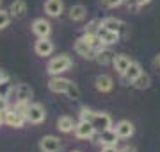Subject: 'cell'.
<instances>
[{
	"instance_id": "obj_1",
	"label": "cell",
	"mask_w": 160,
	"mask_h": 152,
	"mask_svg": "<svg viewBox=\"0 0 160 152\" xmlns=\"http://www.w3.org/2000/svg\"><path fill=\"white\" fill-rule=\"evenodd\" d=\"M48 90L53 91V93H64L68 95L69 99H80V90L78 86L75 84L73 81L69 79H64V77H59V75H52V79L48 81Z\"/></svg>"
},
{
	"instance_id": "obj_2",
	"label": "cell",
	"mask_w": 160,
	"mask_h": 152,
	"mask_svg": "<svg viewBox=\"0 0 160 152\" xmlns=\"http://www.w3.org/2000/svg\"><path fill=\"white\" fill-rule=\"evenodd\" d=\"M73 66V61L69 56L66 54H61V56H55V57H52L46 64V72L50 73V75H61L64 72H68L69 68Z\"/></svg>"
},
{
	"instance_id": "obj_3",
	"label": "cell",
	"mask_w": 160,
	"mask_h": 152,
	"mask_svg": "<svg viewBox=\"0 0 160 152\" xmlns=\"http://www.w3.org/2000/svg\"><path fill=\"white\" fill-rule=\"evenodd\" d=\"M25 118H27V122H29V123H34V125L43 123V122H45V118H46L45 107H43L41 104H38V102H30Z\"/></svg>"
},
{
	"instance_id": "obj_4",
	"label": "cell",
	"mask_w": 160,
	"mask_h": 152,
	"mask_svg": "<svg viewBox=\"0 0 160 152\" xmlns=\"http://www.w3.org/2000/svg\"><path fill=\"white\" fill-rule=\"evenodd\" d=\"M96 133V129L92 125V122H86V120H80L73 129V134L78 138V140H91Z\"/></svg>"
},
{
	"instance_id": "obj_5",
	"label": "cell",
	"mask_w": 160,
	"mask_h": 152,
	"mask_svg": "<svg viewBox=\"0 0 160 152\" xmlns=\"http://www.w3.org/2000/svg\"><path fill=\"white\" fill-rule=\"evenodd\" d=\"M73 48H75V52L78 54V56H82L84 59H94V57H96V50H94V47H92V45H89V43H87L82 36L75 41Z\"/></svg>"
},
{
	"instance_id": "obj_6",
	"label": "cell",
	"mask_w": 160,
	"mask_h": 152,
	"mask_svg": "<svg viewBox=\"0 0 160 152\" xmlns=\"http://www.w3.org/2000/svg\"><path fill=\"white\" fill-rule=\"evenodd\" d=\"M92 125L96 129V133H103L107 129H112V118H110L109 113L96 111L94 113V118H92Z\"/></svg>"
},
{
	"instance_id": "obj_7",
	"label": "cell",
	"mask_w": 160,
	"mask_h": 152,
	"mask_svg": "<svg viewBox=\"0 0 160 152\" xmlns=\"http://www.w3.org/2000/svg\"><path fill=\"white\" fill-rule=\"evenodd\" d=\"M39 150L41 152H59L61 150V140L57 136H43L39 140Z\"/></svg>"
},
{
	"instance_id": "obj_8",
	"label": "cell",
	"mask_w": 160,
	"mask_h": 152,
	"mask_svg": "<svg viewBox=\"0 0 160 152\" xmlns=\"http://www.w3.org/2000/svg\"><path fill=\"white\" fill-rule=\"evenodd\" d=\"M32 32H34L38 38H48L52 34V25L48 20L45 18H36L32 22Z\"/></svg>"
},
{
	"instance_id": "obj_9",
	"label": "cell",
	"mask_w": 160,
	"mask_h": 152,
	"mask_svg": "<svg viewBox=\"0 0 160 152\" xmlns=\"http://www.w3.org/2000/svg\"><path fill=\"white\" fill-rule=\"evenodd\" d=\"M114 131L118 133L119 140H128V138H132V136H133L135 127H133V123H132L130 120H121V122L116 123Z\"/></svg>"
},
{
	"instance_id": "obj_10",
	"label": "cell",
	"mask_w": 160,
	"mask_h": 152,
	"mask_svg": "<svg viewBox=\"0 0 160 152\" xmlns=\"http://www.w3.org/2000/svg\"><path fill=\"white\" fill-rule=\"evenodd\" d=\"M53 41H50V38H38V41H36L34 45V50L38 56H41V57H46V56H50L52 52H53Z\"/></svg>"
},
{
	"instance_id": "obj_11",
	"label": "cell",
	"mask_w": 160,
	"mask_h": 152,
	"mask_svg": "<svg viewBox=\"0 0 160 152\" xmlns=\"http://www.w3.org/2000/svg\"><path fill=\"white\" fill-rule=\"evenodd\" d=\"M98 38H100V41L107 47V45H114V43L119 41V32L110 30V29H107V27H103V25H102L100 30H98Z\"/></svg>"
},
{
	"instance_id": "obj_12",
	"label": "cell",
	"mask_w": 160,
	"mask_h": 152,
	"mask_svg": "<svg viewBox=\"0 0 160 152\" xmlns=\"http://www.w3.org/2000/svg\"><path fill=\"white\" fill-rule=\"evenodd\" d=\"M25 120L27 118L23 117V115H20L18 111H14V109H6V125L14 127V129H22Z\"/></svg>"
},
{
	"instance_id": "obj_13",
	"label": "cell",
	"mask_w": 160,
	"mask_h": 152,
	"mask_svg": "<svg viewBox=\"0 0 160 152\" xmlns=\"http://www.w3.org/2000/svg\"><path fill=\"white\" fill-rule=\"evenodd\" d=\"M64 11V2L62 0H46L45 2V13L50 18H59Z\"/></svg>"
},
{
	"instance_id": "obj_14",
	"label": "cell",
	"mask_w": 160,
	"mask_h": 152,
	"mask_svg": "<svg viewBox=\"0 0 160 152\" xmlns=\"http://www.w3.org/2000/svg\"><path fill=\"white\" fill-rule=\"evenodd\" d=\"M112 64H114L116 72H118L119 75H123V73L128 70V66L132 64V59H130V56H126V54H114Z\"/></svg>"
},
{
	"instance_id": "obj_15",
	"label": "cell",
	"mask_w": 160,
	"mask_h": 152,
	"mask_svg": "<svg viewBox=\"0 0 160 152\" xmlns=\"http://www.w3.org/2000/svg\"><path fill=\"white\" fill-rule=\"evenodd\" d=\"M12 95L16 97V100H22V102H30V99H32L34 91H32V88H30L29 84L22 82V84H18L16 88H12Z\"/></svg>"
},
{
	"instance_id": "obj_16",
	"label": "cell",
	"mask_w": 160,
	"mask_h": 152,
	"mask_svg": "<svg viewBox=\"0 0 160 152\" xmlns=\"http://www.w3.org/2000/svg\"><path fill=\"white\" fill-rule=\"evenodd\" d=\"M94 86H96V90L100 91V93H109V91H112V88H114V81H112V77L110 75L102 73V75L96 77Z\"/></svg>"
},
{
	"instance_id": "obj_17",
	"label": "cell",
	"mask_w": 160,
	"mask_h": 152,
	"mask_svg": "<svg viewBox=\"0 0 160 152\" xmlns=\"http://www.w3.org/2000/svg\"><path fill=\"white\" fill-rule=\"evenodd\" d=\"M118 140H119V136H118V133H116L114 129H107V131L100 133V136H98V141L102 143V147L116 145V143H118Z\"/></svg>"
},
{
	"instance_id": "obj_18",
	"label": "cell",
	"mask_w": 160,
	"mask_h": 152,
	"mask_svg": "<svg viewBox=\"0 0 160 152\" xmlns=\"http://www.w3.org/2000/svg\"><path fill=\"white\" fill-rule=\"evenodd\" d=\"M69 20L71 22H84L87 16V9L86 6H82V4H75V6L69 7Z\"/></svg>"
},
{
	"instance_id": "obj_19",
	"label": "cell",
	"mask_w": 160,
	"mask_h": 152,
	"mask_svg": "<svg viewBox=\"0 0 160 152\" xmlns=\"http://www.w3.org/2000/svg\"><path fill=\"white\" fill-rule=\"evenodd\" d=\"M9 13H11L12 18L25 16V13H27V2H25V0H14V2H11Z\"/></svg>"
},
{
	"instance_id": "obj_20",
	"label": "cell",
	"mask_w": 160,
	"mask_h": 152,
	"mask_svg": "<svg viewBox=\"0 0 160 152\" xmlns=\"http://www.w3.org/2000/svg\"><path fill=\"white\" fill-rule=\"evenodd\" d=\"M75 125H77V123H75L73 118L68 117V115H62V117H59V120H57V129L61 133H66V134H68V133H73Z\"/></svg>"
},
{
	"instance_id": "obj_21",
	"label": "cell",
	"mask_w": 160,
	"mask_h": 152,
	"mask_svg": "<svg viewBox=\"0 0 160 152\" xmlns=\"http://www.w3.org/2000/svg\"><path fill=\"white\" fill-rule=\"evenodd\" d=\"M102 25L103 27H107V29H110V30H116V32H121V30L126 27V24L123 22V20H119V18H112V16L102 20Z\"/></svg>"
},
{
	"instance_id": "obj_22",
	"label": "cell",
	"mask_w": 160,
	"mask_h": 152,
	"mask_svg": "<svg viewBox=\"0 0 160 152\" xmlns=\"http://www.w3.org/2000/svg\"><path fill=\"white\" fill-rule=\"evenodd\" d=\"M141 73H142V68H141V64L135 63V61H132V64L128 66V70L123 73V77H125V81H126V82H133L139 75H141Z\"/></svg>"
},
{
	"instance_id": "obj_23",
	"label": "cell",
	"mask_w": 160,
	"mask_h": 152,
	"mask_svg": "<svg viewBox=\"0 0 160 152\" xmlns=\"http://www.w3.org/2000/svg\"><path fill=\"white\" fill-rule=\"evenodd\" d=\"M96 50V61L100 64H109L112 63V59H114V54L110 52L109 48H105V47H100V48H94Z\"/></svg>"
},
{
	"instance_id": "obj_24",
	"label": "cell",
	"mask_w": 160,
	"mask_h": 152,
	"mask_svg": "<svg viewBox=\"0 0 160 152\" xmlns=\"http://www.w3.org/2000/svg\"><path fill=\"white\" fill-rule=\"evenodd\" d=\"M133 84V88H137V90H148L149 86H151V77L148 75V73H141V75L135 79V81L132 82Z\"/></svg>"
},
{
	"instance_id": "obj_25",
	"label": "cell",
	"mask_w": 160,
	"mask_h": 152,
	"mask_svg": "<svg viewBox=\"0 0 160 152\" xmlns=\"http://www.w3.org/2000/svg\"><path fill=\"white\" fill-rule=\"evenodd\" d=\"M100 27H102V20L94 18V20H91V22L84 27V34H98Z\"/></svg>"
},
{
	"instance_id": "obj_26",
	"label": "cell",
	"mask_w": 160,
	"mask_h": 152,
	"mask_svg": "<svg viewBox=\"0 0 160 152\" xmlns=\"http://www.w3.org/2000/svg\"><path fill=\"white\" fill-rule=\"evenodd\" d=\"M149 2H151V0H126V7H128V11L135 13V11H139L141 7L148 6Z\"/></svg>"
},
{
	"instance_id": "obj_27",
	"label": "cell",
	"mask_w": 160,
	"mask_h": 152,
	"mask_svg": "<svg viewBox=\"0 0 160 152\" xmlns=\"http://www.w3.org/2000/svg\"><path fill=\"white\" fill-rule=\"evenodd\" d=\"M11 13L9 11H4V9H0V30L6 29V27H9V24H11Z\"/></svg>"
},
{
	"instance_id": "obj_28",
	"label": "cell",
	"mask_w": 160,
	"mask_h": 152,
	"mask_svg": "<svg viewBox=\"0 0 160 152\" xmlns=\"http://www.w3.org/2000/svg\"><path fill=\"white\" fill-rule=\"evenodd\" d=\"M12 93V84H9V79H6L4 82H0V97H9Z\"/></svg>"
},
{
	"instance_id": "obj_29",
	"label": "cell",
	"mask_w": 160,
	"mask_h": 152,
	"mask_svg": "<svg viewBox=\"0 0 160 152\" xmlns=\"http://www.w3.org/2000/svg\"><path fill=\"white\" fill-rule=\"evenodd\" d=\"M94 113L92 109H89V107H82L80 109V120H86V122H92V118H94Z\"/></svg>"
},
{
	"instance_id": "obj_30",
	"label": "cell",
	"mask_w": 160,
	"mask_h": 152,
	"mask_svg": "<svg viewBox=\"0 0 160 152\" xmlns=\"http://www.w3.org/2000/svg\"><path fill=\"white\" fill-rule=\"evenodd\" d=\"M102 2H103V6H105V7H109V9H116V7L123 6L126 0H102Z\"/></svg>"
},
{
	"instance_id": "obj_31",
	"label": "cell",
	"mask_w": 160,
	"mask_h": 152,
	"mask_svg": "<svg viewBox=\"0 0 160 152\" xmlns=\"http://www.w3.org/2000/svg\"><path fill=\"white\" fill-rule=\"evenodd\" d=\"M153 66H155V70H157V72H160V54H158V56H155Z\"/></svg>"
},
{
	"instance_id": "obj_32",
	"label": "cell",
	"mask_w": 160,
	"mask_h": 152,
	"mask_svg": "<svg viewBox=\"0 0 160 152\" xmlns=\"http://www.w3.org/2000/svg\"><path fill=\"white\" fill-rule=\"evenodd\" d=\"M102 152H119V150H118V147L116 145H109V147H103Z\"/></svg>"
},
{
	"instance_id": "obj_33",
	"label": "cell",
	"mask_w": 160,
	"mask_h": 152,
	"mask_svg": "<svg viewBox=\"0 0 160 152\" xmlns=\"http://www.w3.org/2000/svg\"><path fill=\"white\" fill-rule=\"evenodd\" d=\"M6 79H9V77H7V73H6V72H4L2 68H0V82H4Z\"/></svg>"
},
{
	"instance_id": "obj_34",
	"label": "cell",
	"mask_w": 160,
	"mask_h": 152,
	"mask_svg": "<svg viewBox=\"0 0 160 152\" xmlns=\"http://www.w3.org/2000/svg\"><path fill=\"white\" fill-rule=\"evenodd\" d=\"M119 152H137V150H135L133 147H125V149H121Z\"/></svg>"
},
{
	"instance_id": "obj_35",
	"label": "cell",
	"mask_w": 160,
	"mask_h": 152,
	"mask_svg": "<svg viewBox=\"0 0 160 152\" xmlns=\"http://www.w3.org/2000/svg\"><path fill=\"white\" fill-rule=\"evenodd\" d=\"M71 152H82V150H71Z\"/></svg>"
},
{
	"instance_id": "obj_36",
	"label": "cell",
	"mask_w": 160,
	"mask_h": 152,
	"mask_svg": "<svg viewBox=\"0 0 160 152\" xmlns=\"http://www.w3.org/2000/svg\"><path fill=\"white\" fill-rule=\"evenodd\" d=\"M2 99H4V97H0V100H2Z\"/></svg>"
},
{
	"instance_id": "obj_37",
	"label": "cell",
	"mask_w": 160,
	"mask_h": 152,
	"mask_svg": "<svg viewBox=\"0 0 160 152\" xmlns=\"http://www.w3.org/2000/svg\"><path fill=\"white\" fill-rule=\"evenodd\" d=\"M0 4H2V0H0Z\"/></svg>"
}]
</instances>
